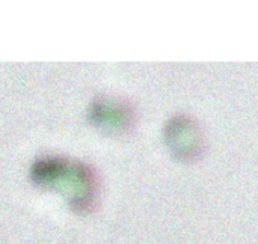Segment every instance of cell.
Listing matches in <instances>:
<instances>
[{"label":"cell","mask_w":258,"mask_h":244,"mask_svg":"<svg viewBox=\"0 0 258 244\" xmlns=\"http://www.w3.org/2000/svg\"><path fill=\"white\" fill-rule=\"evenodd\" d=\"M35 177L39 183L53 184L65 193H71L77 201H85L91 195V180L88 174L80 171L79 166L65 161H41L35 169Z\"/></svg>","instance_id":"1"},{"label":"cell","mask_w":258,"mask_h":244,"mask_svg":"<svg viewBox=\"0 0 258 244\" xmlns=\"http://www.w3.org/2000/svg\"><path fill=\"white\" fill-rule=\"evenodd\" d=\"M100 118L101 124H107V125H121L125 121V112L124 109H118L116 106L112 104H104L101 106V109L95 113Z\"/></svg>","instance_id":"2"}]
</instances>
